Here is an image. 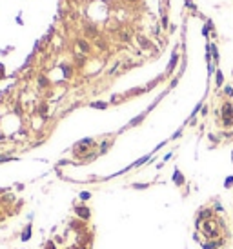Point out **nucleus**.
<instances>
[{
	"mask_svg": "<svg viewBox=\"0 0 233 249\" xmlns=\"http://www.w3.org/2000/svg\"><path fill=\"white\" fill-rule=\"evenodd\" d=\"M222 115H224V126H231L233 124V104H224Z\"/></svg>",
	"mask_w": 233,
	"mask_h": 249,
	"instance_id": "nucleus-1",
	"label": "nucleus"
},
{
	"mask_svg": "<svg viewBox=\"0 0 233 249\" xmlns=\"http://www.w3.org/2000/svg\"><path fill=\"white\" fill-rule=\"evenodd\" d=\"M75 213H77L80 218H84V220L89 218V209H87L86 206H77V207H75Z\"/></svg>",
	"mask_w": 233,
	"mask_h": 249,
	"instance_id": "nucleus-2",
	"label": "nucleus"
},
{
	"mask_svg": "<svg viewBox=\"0 0 233 249\" xmlns=\"http://www.w3.org/2000/svg\"><path fill=\"white\" fill-rule=\"evenodd\" d=\"M20 238H22L24 242H27V240L31 238V224H27V226L24 227V231H22V235H20Z\"/></svg>",
	"mask_w": 233,
	"mask_h": 249,
	"instance_id": "nucleus-3",
	"label": "nucleus"
},
{
	"mask_svg": "<svg viewBox=\"0 0 233 249\" xmlns=\"http://www.w3.org/2000/svg\"><path fill=\"white\" fill-rule=\"evenodd\" d=\"M177 62H179V55H177V53H173V55H171V60H170V66H168V73H171V71H173V67L177 66Z\"/></svg>",
	"mask_w": 233,
	"mask_h": 249,
	"instance_id": "nucleus-4",
	"label": "nucleus"
},
{
	"mask_svg": "<svg viewBox=\"0 0 233 249\" xmlns=\"http://www.w3.org/2000/svg\"><path fill=\"white\" fill-rule=\"evenodd\" d=\"M173 180H175V184H177V186H182V184H184V177L180 175V171H179V169H175V173H173Z\"/></svg>",
	"mask_w": 233,
	"mask_h": 249,
	"instance_id": "nucleus-5",
	"label": "nucleus"
},
{
	"mask_svg": "<svg viewBox=\"0 0 233 249\" xmlns=\"http://www.w3.org/2000/svg\"><path fill=\"white\" fill-rule=\"evenodd\" d=\"M146 115H148V113H142L140 116H135V118H133V120H131V122L128 124V127H133V126H137V124H140V122H142V118H144Z\"/></svg>",
	"mask_w": 233,
	"mask_h": 249,
	"instance_id": "nucleus-6",
	"label": "nucleus"
},
{
	"mask_svg": "<svg viewBox=\"0 0 233 249\" xmlns=\"http://www.w3.org/2000/svg\"><path fill=\"white\" fill-rule=\"evenodd\" d=\"M91 107H97V109H106V107H108V104H106V102H93V104H91Z\"/></svg>",
	"mask_w": 233,
	"mask_h": 249,
	"instance_id": "nucleus-7",
	"label": "nucleus"
},
{
	"mask_svg": "<svg viewBox=\"0 0 233 249\" xmlns=\"http://www.w3.org/2000/svg\"><path fill=\"white\" fill-rule=\"evenodd\" d=\"M222 82H224V76L221 71H217V86H222Z\"/></svg>",
	"mask_w": 233,
	"mask_h": 249,
	"instance_id": "nucleus-8",
	"label": "nucleus"
},
{
	"mask_svg": "<svg viewBox=\"0 0 233 249\" xmlns=\"http://www.w3.org/2000/svg\"><path fill=\"white\" fill-rule=\"evenodd\" d=\"M78 45L82 47V51H89V45H87V44H86L84 40H78Z\"/></svg>",
	"mask_w": 233,
	"mask_h": 249,
	"instance_id": "nucleus-9",
	"label": "nucleus"
},
{
	"mask_svg": "<svg viewBox=\"0 0 233 249\" xmlns=\"http://www.w3.org/2000/svg\"><path fill=\"white\" fill-rule=\"evenodd\" d=\"M7 160H15V158L9 155H0V162H7Z\"/></svg>",
	"mask_w": 233,
	"mask_h": 249,
	"instance_id": "nucleus-10",
	"label": "nucleus"
},
{
	"mask_svg": "<svg viewBox=\"0 0 233 249\" xmlns=\"http://www.w3.org/2000/svg\"><path fill=\"white\" fill-rule=\"evenodd\" d=\"M38 84H40V87H46V86H47V80H46L44 76H40V78H38Z\"/></svg>",
	"mask_w": 233,
	"mask_h": 249,
	"instance_id": "nucleus-11",
	"label": "nucleus"
},
{
	"mask_svg": "<svg viewBox=\"0 0 233 249\" xmlns=\"http://www.w3.org/2000/svg\"><path fill=\"white\" fill-rule=\"evenodd\" d=\"M224 186L226 187H233V177H228V180L224 182Z\"/></svg>",
	"mask_w": 233,
	"mask_h": 249,
	"instance_id": "nucleus-12",
	"label": "nucleus"
},
{
	"mask_svg": "<svg viewBox=\"0 0 233 249\" xmlns=\"http://www.w3.org/2000/svg\"><path fill=\"white\" fill-rule=\"evenodd\" d=\"M133 187H135V189H146L148 184H133Z\"/></svg>",
	"mask_w": 233,
	"mask_h": 249,
	"instance_id": "nucleus-13",
	"label": "nucleus"
},
{
	"mask_svg": "<svg viewBox=\"0 0 233 249\" xmlns=\"http://www.w3.org/2000/svg\"><path fill=\"white\" fill-rule=\"evenodd\" d=\"M206 217H211V211H202V213H200V218H206ZM200 218H199V220H200Z\"/></svg>",
	"mask_w": 233,
	"mask_h": 249,
	"instance_id": "nucleus-14",
	"label": "nucleus"
},
{
	"mask_svg": "<svg viewBox=\"0 0 233 249\" xmlns=\"http://www.w3.org/2000/svg\"><path fill=\"white\" fill-rule=\"evenodd\" d=\"M89 197H91V195H89V193H87V191H84V193H82V195H80V198H82V200H87V198H89Z\"/></svg>",
	"mask_w": 233,
	"mask_h": 249,
	"instance_id": "nucleus-15",
	"label": "nucleus"
},
{
	"mask_svg": "<svg viewBox=\"0 0 233 249\" xmlns=\"http://www.w3.org/2000/svg\"><path fill=\"white\" fill-rule=\"evenodd\" d=\"M224 93L231 96V95H233V89H231V87H230V86H226V89H224Z\"/></svg>",
	"mask_w": 233,
	"mask_h": 249,
	"instance_id": "nucleus-16",
	"label": "nucleus"
},
{
	"mask_svg": "<svg viewBox=\"0 0 233 249\" xmlns=\"http://www.w3.org/2000/svg\"><path fill=\"white\" fill-rule=\"evenodd\" d=\"M168 24H170V22H168V16H162V25L168 27Z\"/></svg>",
	"mask_w": 233,
	"mask_h": 249,
	"instance_id": "nucleus-17",
	"label": "nucleus"
},
{
	"mask_svg": "<svg viewBox=\"0 0 233 249\" xmlns=\"http://www.w3.org/2000/svg\"><path fill=\"white\" fill-rule=\"evenodd\" d=\"M46 249H57V247H55V244H53V242H47V246H46Z\"/></svg>",
	"mask_w": 233,
	"mask_h": 249,
	"instance_id": "nucleus-18",
	"label": "nucleus"
},
{
	"mask_svg": "<svg viewBox=\"0 0 233 249\" xmlns=\"http://www.w3.org/2000/svg\"><path fill=\"white\" fill-rule=\"evenodd\" d=\"M180 135H182V129H179V131H177V133H175V135H173V138H179V136H180Z\"/></svg>",
	"mask_w": 233,
	"mask_h": 249,
	"instance_id": "nucleus-19",
	"label": "nucleus"
},
{
	"mask_svg": "<svg viewBox=\"0 0 233 249\" xmlns=\"http://www.w3.org/2000/svg\"><path fill=\"white\" fill-rule=\"evenodd\" d=\"M2 76H4V66L0 64V78H2Z\"/></svg>",
	"mask_w": 233,
	"mask_h": 249,
	"instance_id": "nucleus-20",
	"label": "nucleus"
},
{
	"mask_svg": "<svg viewBox=\"0 0 233 249\" xmlns=\"http://www.w3.org/2000/svg\"><path fill=\"white\" fill-rule=\"evenodd\" d=\"M231 160H233V153H231Z\"/></svg>",
	"mask_w": 233,
	"mask_h": 249,
	"instance_id": "nucleus-21",
	"label": "nucleus"
},
{
	"mask_svg": "<svg viewBox=\"0 0 233 249\" xmlns=\"http://www.w3.org/2000/svg\"><path fill=\"white\" fill-rule=\"evenodd\" d=\"M73 249H78V247H73ZM80 249H82V247H80Z\"/></svg>",
	"mask_w": 233,
	"mask_h": 249,
	"instance_id": "nucleus-22",
	"label": "nucleus"
}]
</instances>
